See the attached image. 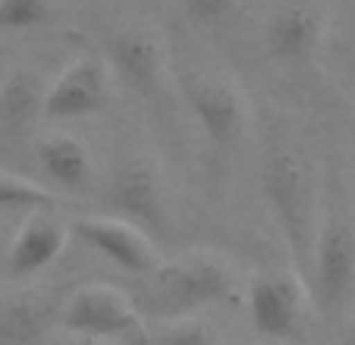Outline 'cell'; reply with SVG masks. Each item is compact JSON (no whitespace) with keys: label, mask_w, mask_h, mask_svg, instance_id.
<instances>
[{"label":"cell","mask_w":355,"mask_h":345,"mask_svg":"<svg viewBox=\"0 0 355 345\" xmlns=\"http://www.w3.org/2000/svg\"><path fill=\"white\" fill-rule=\"evenodd\" d=\"M343 345H355V324L349 326V333H346V336H343Z\"/></svg>","instance_id":"obj_20"},{"label":"cell","mask_w":355,"mask_h":345,"mask_svg":"<svg viewBox=\"0 0 355 345\" xmlns=\"http://www.w3.org/2000/svg\"><path fill=\"white\" fill-rule=\"evenodd\" d=\"M324 38V16L311 3H283L264 26V51L277 63H309Z\"/></svg>","instance_id":"obj_12"},{"label":"cell","mask_w":355,"mask_h":345,"mask_svg":"<svg viewBox=\"0 0 355 345\" xmlns=\"http://www.w3.org/2000/svg\"><path fill=\"white\" fill-rule=\"evenodd\" d=\"M352 170H355V148H352Z\"/></svg>","instance_id":"obj_23"},{"label":"cell","mask_w":355,"mask_h":345,"mask_svg":"<svg viewBox=\"0 0 355 345\" xmlns=\"http://www.w3.org/2000/svg\"><path fill=\"white\" fill-rule=\"evenodd\" d=\"M182 98L186 107L192 110L195 123L201 126V132L208 135L214 145L233 148L242 139L248 123L245 100L230 82L214 79V76H182L180 79Z\"/></svg>","instance_id":"obj_6"},{"label":"cell","mask_w":355,"mask_h":345,"mask_svg":"<svg viewBox=\"0 0 355 345\" xmlns=\"http://www.w3.org/2000/svg\"><path fill=\"white\" fill-rule=\"evenodd\" d=\"M38 163L44 170L47 179H54L57 186L69 188V192H85L92 186V154L73 135H51V139L38 141Z\"/></svg>","instance_id":"obj_14"},{"label":"cell","mask_w":355,"mask_h":345,"mask_svg":"<svg viewBox=\"0 0 355 345\" xmlns=\"http://www.w3.org/2000/svg\"><path fill=\"white\" fill-rule=\"evenodd\" d=\"M311 299L324 314H336L355 289V223L334 213L318 229L311 258Z\"/></svg>","instance_id":"obj_4"},{"label":"cell","mask_w":355,"mask_h":345,"mask_svg":"<svg viewBox=\"0 0 355 345\" xmlns=\"http://www.w3.org/2000/svg\"><path fill=\"white\" fill-rule=\"evenodd\" d=\"M54 13L51 0H0V32H28Z\"/></svg>","instance_id":"obj_17"},{"label":"cell","mask_w":355,"mask_h":345,"mask_svg":"<svg viewBox=\"0 0 355 345\" xmlns=\"http://www.w3.org/2000/svg\"><path fill=\"white\" fill-rule=\"evenodd\" d=\"M60 326L73 336L129 339L132 345H141L148 336L135 301L110 285H82L69 295L60 311Z\"/></svg>","instance_id":"obj_3"},{"label":"cell","mask_w":355,"mask_h":345,"mask_svg":"<svg viewBox=\"0 0 355 345\" xmlns=\"http://www.w3.org/2000/svg\"><path fill=\"white\" fill-rule=\"evenodd\" d=\"M110 204L123 220L135 223L145 233H167V195L161 172L151 160L129 157L110 176Z\"/></svg>","instance_id":"obj_5"},{"label":"cell","mask_w":355,"mask_h":345,"mask_svg":"<svg viewBox=\"0 0 355 345\" xmlns=\"http://www.w3.org/2000/svg\"><path fill=\"white\" fill-rule=\"evenodd\" d=\"M76 239L85 248L98 251L101 258H107L110 264H116L120 270L132 273V276H148L161 264L157 245L151 242V236L145 229H139L129 220L116 217H82L73 226Z\"/></svg>","instance_id":"obj_8"},{"label":"cell","mask_w":355,"mask_h":345,"mask_svg":"<svg viewBox=\"0 0 355 345\" xmlns=\"http://www.w3.org/2000/svg\"><path fill=\"white\" fill-rule=\"evenodd\" d=\"M0 254H7L3 251V223H0Z\"/></svg>","instance_id":"obj_22"},{"label":"cell","mask_w":355,"mask_h":345,"mask_svg":"<svg viewBox=\"0 0 355 345\" xmlns=\"http://www.w3.org/2000/svg\"><path fill=\"white\" fill-rule=\"evenodd\" d=\"M110 94L107 67L98 57H79L67 69L57 73V79L47 85L44 94V120L67 123L94 116L104 110Z\"/></svg>","instance_id":"obj_9"},{"label":"cell","mask_w":355,"mask_h":345,"mask_svg":"<svg viewBox=\"0 0 355 345\" xmlns=\"http://www.w3.org/2000/svg\"><path fill=\"white\" fill-rule=\"evenodd\" d=\"M135 308L141 317L180 320L195 311L220 305L233 295L236 276L220 258L205 251H189L176 260H161L148 273Z\"/></svg>","instance_id":"obj_1"},{"label":"cell","mask_w":355,"mask_h":345,"mask_svg":"<svg viewBox=\"0 0 355 345\" xmlns=\"http://www.w3.org/2000/svg\"><path fill=\"white\" fill-rule=\"evenodd\" d=\"M44 82L35 69L19 67L0 82V141H19L44 120Z\"/></svg>","instance_id":"obj_13"},{"label":"cell","mask_w":355,"mask_h":345,"mask_svg":"<svg viewBox=\"0 0 355 345\" xmlns=\"http://www.w3.org/2000/svg\"><path fill=\"white\" fill-rule=\"evenodd\" d=\"M94 342H98V339H85V336H82V342H51V345H94Z\"/></svg>","instance_id":"obj_21"},{"label":"cell","mask_w":355,"mask_h":345,"mask_svg":"<svg viewBox=\"0 0 355 345\" xmlns=\"http://www.w3.org/2000/svg\"><path fill=\"white\" fill-rule=\"evenodd\" d=\"M67 239H69V233L63 229L60 220L51 217L44 207H35L7 245V254H3V270H7V276L28 279V276H35V273L47 270V267L63 254Z\"/></svg>","instance_id":"obj_11"},{"label":"cell","mask_w":355,"mask_h":345,"mask_svg":"<svg viewBox=\"0 0 355 345\" xmlns=\"http://www.w3.org/2000/svg\"><path fill=\"white\" fill-rule=\"evenodd\" d=\"M182 3L198 26H217V22L230 19L239 7V0H182Z\"/></svg>","instance_id":"obj_19"},{"label":"cell","mask_w":355,"mask_h":345,"mask_svg":"<svg viewBox=\"0 0 355 345\" xmlns=\"http://www.w3.org/2000/svg\"><path fill=\"white\" fill-rule=\"evenodd\" d=\"M107 63L114 76L139 98H157L167 73V53L155 32L145 28H120L107 38Z\"/></svg>","instance_id":"obj_10"},{"label":"cell","mask_w":355,"mask_h":345,"mask_svg":"<svg viewBox=\"0 0 355 345\" xmlns=\"http://www.w3.org/2000/svg\"><path fill=\"white\" fill-rule=\"evenodd\" d=\"M248 317L264 339H299L305 326V285L299 273H268L252 283Z\"/></svg>","instance_id":"obj_7"},{"label":"cell","mask_w":355,"mask_h":345,"mask_svg":"<svg viewBox=\"0 0 355 345\" xmlns=\"http://www.w3.org/2000/svg\"><path fill=\"white\" fill-rule=\"evenodd\" d=\"M141 345H217V336L205 320L180 317L167 320V326H161L155 336L148 333Z\"/></svg>","instance_id":"obj_18"},{"label":"cell","mask_w":355,"mask_h":345,"mask_svg":"<svg viewBox=\"0 0 355 345\" xmlns=\"http://www.w3.org/2000/svg\"><path fill=\"white\" fill-rule=\"evenodd\" d=\"M261 188L270 213L280 223V233L295 260L302 279H309L315 258V188H311L309 163L289 148H270L261 163Z\"/></svg>","instance_id":"obj_2"},{"label":"cell","mask_w":355,"mask_h":345,"mask_svg":"<svg viewBox=\"0 0 355 345\" xmlns=\"http://www.w3.org/2000/svg\"><path fill=\"white\" fill-rule=\"evenodd\" d=\"M47 204H57V195L41 188L38 182H28L16 172L0 170V211H13V207H47Z\"/></svg>","instance_id":"obj_16"},{"label":"cell","mask_w":355,"mask_h":345,"mask_svg":"<svg viewBox=\"0 0 355 345\" xmlns=\"http://www.w3.org/2000/svg\"><path fill=\"white\" fill-rule=\"evenodd\" d=\"M54 320L51 301L38 295H16L0 301V345H32Z\"/></svg>","instance_id":"obj_15"}]
</instances>
